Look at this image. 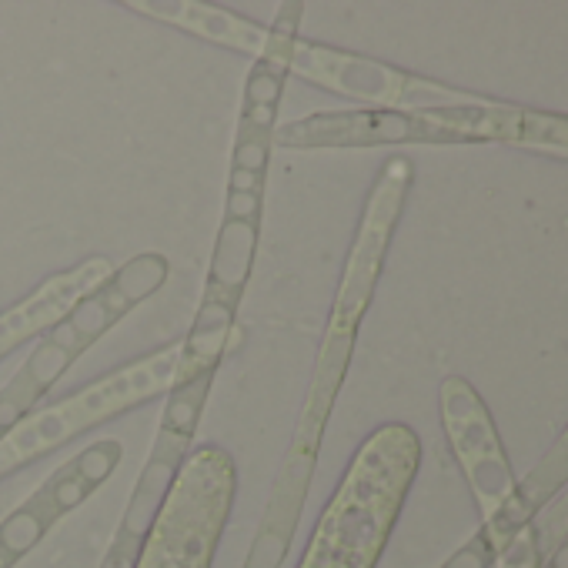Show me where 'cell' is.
<instances>
[{
	"label": "cell",
	"mask_w": 568,
	"mask_h": 568,
	"mask_svg": "<svg viewBox=\"0 0 568 568\" xmlns=\"http://www.w3.org/2000/svg\"><path fill=\"white\" fill-rule=\"evenodd\" d=\"M284 81L288 74L264 61H254L244 77V101L231 144L221 228L214 238L208 274H204L198 315H194L188 338H181V365L174 385L201 375H218L221 358L238 328V308L248 291L261 241L264 191H268Z\"/></svg>",
	"instance_id": "obj_2"
},
{
	"label": "cell",
	"mask_w": 568,
	"mask_h": 568,
	"mask_svg": "<svg viewBox=\"0 0 568 568\" xmlns=\"http://www.w3.org/2000/svg\"><path fill=\"white\" fill-rule=\"evenodd\" d=\"M127 11L201 37L224 51L244 54L251 61L274 64L288 77H298V81H308L321 91L348 97L365 107H381V111H435V107L488 101V97L462 91V87L401 71L378 57L305 41L298 34L305 4H281L271 24L251 21V17L234 14L221 4H204V0H137V4H127Z\"/></svg>",
	"instance_id": "obj_1"
},
{
	"label": "cell",
	"mask_w": 568,
	"mask_h": 568,
	"mask_svg": "<svg viewBox=\"0 0 568 568\" xmlns=\"http://www.w3.org/2000/svg\"><path fill=\"white\" fill-rule=\"evenodd\" d=\"M124 462L121 438H97L64 458L21 505L0 518V568H17L74 508H81Z\"/></svg>",
	"instance_id": "obj_9"
},
{
	"label": "cell",
	"mask_w": 568,
	"mask_h": 568,
	"mask_svg": "<svg viewBox=\"0 0 568 568\" xmlns=\"http://www.w3.org/2000/svg\"><path fill=\"white\" fill-rule=\"evenodd\" d=\"M111 274L114 264L101 258V254L77 261L74 268L47 274L34 291H27L11 308L0 311V361L14 355L24 341L41 338L47 328H54L77 301L91 295L94 288H101Z\"/></svg>",
	"instance_id": "obj_10"
},
{
	"label": "cell",
	"mask_w": 568,
	"mask_h": 568,
	"mask_svg": "<svg viewBox=\"0 0 568 568\" xmlns=\"http://www.w3.org/2000/svg\"><path fill=\"white\" fill-rule=\"evenodd\" d=\"M568 485V425L565 432L555 438V445L538 458V465L518 482L515 508H512V528L515 535H522L532 518L552 502V498Z\"/></svg>",
	"instance_id": "obj_11"
},
{
	"label": "cell",
	"mask_w": 568,
	"mask_h": 568,
	"mask_svg": "<svg viewBox=\"0 0 568 568\" xmlns=\"http://www.w3.org/2000/svg\"><path fill=\"white\" fill-rule=\"evenodd\" d=\"M214 385V375L181 381L168 391L158 435L151 442V452L144 458V468L127 498L117 532L107 545V555L101 568H141L144 548L154 532L161 508L168 505V495L181 475V465L188 462L194 435H198L201 411L208 405V391Z\"/></svg>",
	"instance_id": "obj_8"
},
{
	"label": "cell",
	"mask_w": 568,
	"mask_h": 568,
	"mask_svg": "<svg viewBox=\"0 0 568 568\" xmlns=\"http://www.w3.org/2000/svg\"><path fill=\"white\" fill-rule=\"evenodd\" d=\"M178 365L181 341H168V345L154 348L148 355L87 381L84 388L71 391L67 398L54 401V405L31 411L0 438V478L14 475L17 468L51 455L54 448L94 432L104 421L127 415V411L168 395L174 381H178Z\"/></svg>",
	"instance_id": "obj_6"
},
{
	"label": "cell",
	"mask_w": 568,
	"mask_h": 568,
	"mask_svg": "<svg viewBox=\"0 0 568 568\" xmlns=\"http://www.w3.org/2000/svg\"><path fill=\"white\" fill-rule=\"evenodd\" d=\"M171 278V261L161 251H141L124 264L91 295H84L67 315L47 328L37 345L27 351L21 368L0 388V438L17 421H24L47 398V391L84 358L97 341L121 325V321L151 301Z\"/></svg>",
	"instance_id": "obj_5"
},
{
	"label": "cell",
	"mask_w": 568,
	"mask_h": 568,
	"mask_svg": "<svg viewBox=\"0 0 568 568\" xmlns=\"http://www.w3.org/2000/svg\"><path fill=\"white\" fill-rule=\"evenodd\" d=\"M438 411H442V428L455 462L465 472V482L472 488L478 512H482V532L498 558L518 538L512 528L518 478L505 455L502 435H498L485 398L462 375L442 378Z\"/></svg>",
	"instance_id": "obj_7"
},
{
	"label": "cell",
	"mask_w": 568,
	"mask_h": 568,
	"mask_svg": "<svg viewBox=\"0 0 568 568\" xmlns=\"http://www.w3.org/2000/svg\"><path fill=\"white\" fill-rule=\"evenodd\" d=\"M555 498L558 502H548L542 512L532 518V525H528V532H532L542 558L552 555V548L568 535V485Z\"/></svg>",
	"instance_id": "obj_12"
},
{
	"label": "cell",
	"mask_w": 568,
	"mask_h": 568,
	"mask_svg": "<svg viewBox=\"0 0 568 568\" xmlns=\"http://www.w3.org/2000/svg\"><path fill=\"white\" fill-rule=\"evenodd\" d=\"M548 154H555V158H568V151H548Z\"/></svg>",
	"instance_id": "obj_13"
},
{
	"label": "cell",
	"mask_w": 568,
	"mask_h": 568,
	"mask_svg": "<svg viewBox=\"0 0 568 568\" xmlns=\"http://www.w3.org/2000/svg\"><path fill=\"white\" fill-rule=\"evenodd\" d=\"M545 134V117L502 101L435 107V111H315L278 121L274 148L281 151H368L411 148V144H522L535 148Z\"/></svg>",
	"instance_id": "obj_4"
},
{
	"label": "cell",
	"mask_w": 568,
	"mask_h": 568,
	"mask_svg": "<svg viewBox=\"0 0 568 568\" xmlns=\"http://www.w3.org/2000/svg\"><path fill=\"white\" fill-rule=\"evenodd\" d=\"M411 184H415V164L405 154L388 158L375 174V184H371L355 228V241H351L345 268H341L338 291L335 301H331L315 365H311L308 391L305 401H301L295 432L288 438V445L298 448V452H321V438H325L331 411H335L341 385L348 378L361 325H365V315L371 301H375L385 258L391 251V241H395L401 214H405Z\"/></svg>",
	"instance_id": "obj_3"
}]
</instances>
